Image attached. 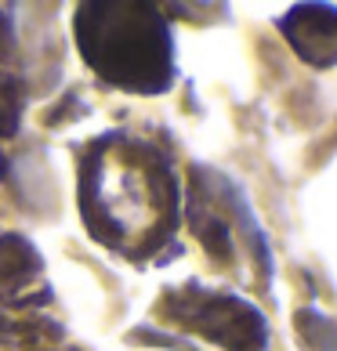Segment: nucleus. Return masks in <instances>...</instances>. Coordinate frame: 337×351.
Masks as SVG:
<instances>
[{"mask_svg":"<svg viewBox=\"0 0 337 351\" xmlns=\"http://www.w3.org/2000/svg\"><path fill=\"white\" fill-rule=\"evenodd\" d=\"M76 40L84 62L113 87L163 95L174 84L171 25L152 4H84Z\"/></svg>","mask_w":337,"mask_h":351,"instance_id":"1","label":"nucleus"}]
</instances>
